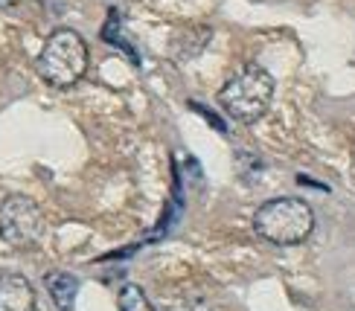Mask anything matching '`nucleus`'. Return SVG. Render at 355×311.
I'll list each match as a JSON object with an SVG mask.
<instances>
[{"mask_svg": "<svg viewBox=\"0 0 355 311\" xmlns=\"http://www.w3.org/2000/svg\"><path fill=\"white\" fill-rule=\"evenodd\" d=\"M0 311H35V288L26 276H0Z\"/></svg>", "mask_w": 355, "mask_h": 311, "instance_id": "obj_5", "label": "nucleus"}, {"mask_svg": "<svg viewBox=\"0 0 355 311\" xmlns=\"http://www.w3.org/2000/svg\"><path fill=\"white\" fill-rule=\"evenodd\" d=\"M274 99V76L259 64H245L221 85L218 105L236 123H257L271 108Z\"/></svg>", "mask_w": 355, "mask_h": 311, "instance_id": "obj_1", "label": "nucleus"}, {"mask_svg": "<svg viewBox=\"0 0 355 311\" xmlns=\"http://www.w3.org/2000/svg\"><path fill=\"white\" fill-rule=\"evenodd\" d=\"M47 233L41 206L29 195H9L0 201V239L15 250H33Z\"/></svg>", "mask_w": 355, "mask_h": 311, "instance_id": "obj_4", "label": "nucleus"}, {"mask_svg": "<svg viewBox=\"0 0 355 311\" xmlns=\"http://www.w3.org/2000/svg\"><path fill=\"white\" fill-rule=\"evenodd\" d=\"M21 3V0H0V12H3V9H12V6H18Z\"/></svg>", "mask_w": 355, "mask_h": 311, "instance_id": "obj_9", "label": "nucleus"}, {"mask_svg": "<svg viewBox=\"0 0 355 311\" xmlns=\"http://www.w3.org/2000/svg\"><path fill=\"white\" fill-rule=\"evenodd\" d=\"M116 305H120V311H157L152 305V300L146 297V291L135 283L120 288V294H116Z\"/></svg>", "mask_w": 355, "mask_h": 311, "instance_id": "obj_7", "label": "nucleus"}, {"mask_svg": "<svg viewBox=\"0 0 355 311\" xmlns=\"http://www.w3.org/2000/svg\"><path fill=\"white\" fill-rule=\"evenodd\" d=\"M38 76L64 91V87H73L87 70V44L85 38L70 26H58L47 35L44 47L38 53Z\"/></svg>", "mask_w": 355, "mask_h": 311, "instance_id": "obj_3", "label": "nucleus"}, {"mask_svg": "<svg viewBox=\"0 0 355 311\" xmlns=\"http://www.w3.org/2000/svg\"><path fill=\"white\" fill-rule=\"evenodd\" d=\"M44 285L50 291V300L55 303V308L70 311L76 305V294H79V279L67 274V271H53L44 276Z\"/></svg>", "mask_w": 355, "mask_h": 311, "instance_id": "obj_6", "label": "nucleus"}, {"mask_svg": "<svg viewBox=\"0 0 355 311\" xmlns=\"http://www.w3.org/2000/svg\"><path fill=\"white\" fill-rule=\"evenodd\" d=\"M169 311H213V308L207 305L204 300H189V303H181V305H175Z\"/></svg>", "mask_w": 355, "mask_h": 311, "instance_id": "obj_8", "label": "nucleus"}, {"mask_svg": "<svg viewBox=\"0 0 355 311\" xmlns=\"http://www.w3.org/2000/svg\"><path fill=\"white\" fill-rule=\"evenodd\" d=\"M254 230L259 239L277 247L306 242L315 230V213L303 198H271L254 213Z\"/></svg>", "mask_w": 355, "mask_h": 311, "instance_id": "obj_2", "label": "nucleus"}]
</instances>
